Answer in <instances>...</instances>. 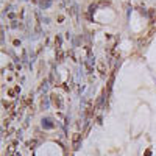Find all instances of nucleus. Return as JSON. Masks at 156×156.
<instances>
[{"mask_svg":"<svg viewBox=\"0 0 156 156\" xmlns=\"http://www.w3.org/2000/svg\"><path fill=\"white\" fill-rule=\"evenodd\" d=\"M80 139H81V134H80V133H73V134H72V142H73L75 145L80 142Z\"/></svg>","mask_w":156,"mask_h":156,"instance_id":"nucleus-1","label":"nucleus"}]
</instances>
